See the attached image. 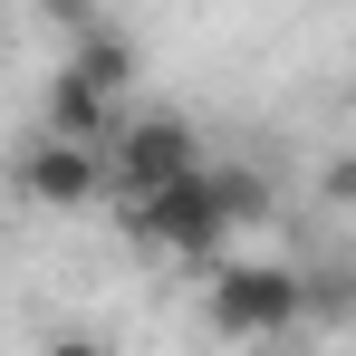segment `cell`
Here are the masks:
<instances>
[{
    "label": "cell",
    "mask_w": 356,
    "mask_h": 356,
    "mask_svg": "<svg viewBox=\"0 0 356 356\" xmlns=\"http://www.w3.org/2000/svg\"><path fill=\"white\" fill-rule=\"evenodd\" d=\"M116 212V232L145 250V260H222V241L241 232L232 222V202H222V183H212V164H193L183 183H164V193H116L106 202Z\"/></svg>",
    "instance_id": "obj_1"
},
{
    "label": "cell",
    "mask_w": 356,
    "mask_h": 356,
    "mask_svg": "<svg viewBox=\"0 0 356 356\" xmlns=\"http://www.w3.org/2000/svg\"><path fill=\"white\" fill-rule=\"evenodd\" d=\"M308 318H318V298H308V270L289 260H212V280H202V327L232 347L298 337Z\"/></svg>",
    "instance_id": "obj_2"
},
{
    "label": "cell",
    "mask_w": 356,
    "mask_h": 356,
    "mask_svg": "<svg viewBox=\"0 0 356 356\" xmlns=\"http://www.w3.org/2000/svg\"><path fill=\"white\" fill-rule=\"evenodd\" d=\"M19 193L39 212H97V202H116V154L87 145V135H49L39 125L19 145Z\"/></svg>",
    "instance_id": "obj_3"
},
{
    "label": "cell",
    "mask_w": 356,
    "mask_h": 356,
    "mask_svg": "<svg viewBox=\"0 0 356 356\" xmlns=\"http://www.w3.org/2000/svg\"><path fill=\"white\" fill-rule=\"evenodd\" d=\"M116 193H164V183H183L193 164H202V135H193V116H174V106H145V116L116 125Z\"/></svg>",
    "instance_id": "obj_4"
},
{
    "label": "cell",
    "mask_w": 356,
    "mask_h": 356,
    "mask_svg": "<svg viewBox=\"0 0 356 356\" xmlns=\"http://www.w3.org/2000/svg\"><path fill=\"white\" fill-rule=\"evenodd\" d=\"M39 125H49V135H87V145H116V125H125V97L106 87V77H87L77 58H58L49 97H39Z\"/></svg>",
    "instance_id": "obj_5"
},
{
    "label": "cell",
    "mask_w": 356,
    "mask_h": 356,
    "mask_svg": "<svg viewBox=\"0 0 356 356\" xmlns=\"http://www.w3.org/2000/svg\"><path fill=\"white\" fill-rule=\"evenodd\" d=\"M212 183H222V202H232L241 232H260V222L280 212V193H270V174H260V164H212Z\"/></svg>",
    "instance_id": "obj_6"
},
{
    "label": "cell",
    "mask_w": 356,
    "mask_h": 356,
    "mask_svg": "<svg viewBox=\"0 0 356 356\" xmlns=\"http://www.w3.org/2000/svg\"><path fill=\"white\" fill-rule=\"evenodd\" d=\"M67 58L87 67V77H106V87H135V49H125V29H77V39H67Z\"/></svg>",
    "instance_id": "obj_7"
},
{
    "label": "cell",
    "mask_w": 356,
    "mask_h": 356,
    "mask_svg": "<svg viewBox=\"0 0 356 356\" xmlns=\"http://www.w3.org/2000/svg\"><path fill=\"white\" fill-rule=\"evenodd\" d=\"M318 202H347V212H356V154H337V164L318 174Z\"/></svg>",
    "instance_id": "obj_8"
}]
</instances>
